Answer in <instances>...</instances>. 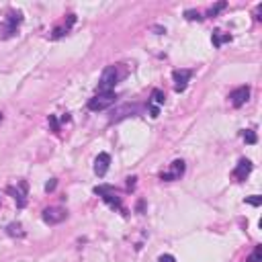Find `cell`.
I'll list each match as a JSON object with an SVG mask.
<instances>
[{"label": "cell", "instance_id": "obj_10", "mask_svg": "<svg viewBox=\"0 0 262 262\" xmlns=\"http://www.w3.org/2000/svg\"><path fill=\"white\" fill-rule=\"evenodd\" d=\"M109 164H111V156L107 154V151H101L99 156L94 160V174L96 176H105L107 170H109Z\"/></svg>", "mask_w": 262, "mask_h": 262}, {"label": "cell", "instance_id": "obj_21", "mask_svg": "<svg viewBox=\"0 0 262 262\" xmlns=\"http://www.w3.org/2000/svg\"><path fill=\"white\" fill-rule=\"evenodd\" d=\"M246 203H250V205L258 207V205L262 203V197H258V195H252V197H246Z\"/></svg>", "mask_w": 262, "mask_h": 262}, {"label": "cell", "instance_id": "obj_26", "mask_svg": "<svg viewBox=\"0 0 262 262\" xmlns=\"http://www.w3.org/2000/svg\"><path fill=\"white\" fill-rule=\"evenodd\" d=\"M0 121H2V113H0Z\"/></svg>", "mask_w": 262, "mask_h": 262}, {"label": "cell", "instance_id": "obj_2", "mask_svg": "<svg viewBox=\"0 0 262 262\" xmlns=\"http://www.w3.org/2000/svg\"><path fill=\"white\" fill-rule=\"evenodd\" d=\"M115 101H117L115 92H96L88 101V109L94 113H99V111H105V109H109V107H113Z\"/></svg>", "mask_w": 262, "mask_h": 262}, {"label": "cell", "instance_id": "obj_8", "mask_svg": "<svg viewBox=\"0 0 262 262\" xmlns=\"http://www.w3.org/2000/svg\"><path fill=\"white\" fill-rule=\"evenodd\" d=\"M192 72L190 70H174L172 72V80H174V90L176 92H185L188 86V80H190Z\"/></svg>", "mask_w": 262, "mask_h": 262}, {"label": "cell", "instance_id": "obj_16", "mask_svg": "<svg viewBox=\"0 0 262 262\" xmlns=\"http://www.w3.org/2000/svg\"><path fill=\"white\" fill-rule=\"evenodd\" d=\"M225 41H231V35H222V31H215L213 33V45L215 47H222Z\"/></svg>", "mask_w": 262, "mask_h": 262}, {"label": "cell", "instance_id": "obj_9", "mask_svg": "<svg viewBox=\"0 0 262 262\" xmlns=\"http://www.w3.org/2000/svg\"><path fill=\"white\" fill-rule=\"evenodd\" d=\"M248 99H250V88H248V86H240V88H236L229 94V101H231V105L236 107V109L244 107L248 103Z\"/></svg>", "mask_w": 262, "mask_h": 262}, {"label": "cell", "instance_id": "obj_24", "mask_svg": "<svg viewBox=\"0 0 262 262\" xmlns=\"http://www.w3.org/2000/svg\"><path fill=\"white\" fill-rule=\"evenodd\" d=\"M53 188H56V181H53V178H51V181L45 185V190H47V192H51Z\"/></svg>", "mask_w": 262, "mask_h": 262}, {"label": "cell", "instance_id": "obj_7", "mask_svg": "<svg viewBox=\"0 0 262 262\" xmlns=\"http://www.w3.org/2000/svg\"><path fill=\"white\" fill-rule=\"evenodd\" d=\"M66 217H68V213H66V209H62V207H47L43 211V222L47 225H58Z\"/></svg>", "mask_w": 262, "mask_h": 262}, {"label": "cell", "instance_id": "obj_19", "mask_svg": "<svg viewBox=\"0 0 262 262\" xmlns=\"http://www.w3.org/2000/svg\"><path fill=\"white\" fill-rule=\"evenodd\" d=\"M185 15H187V19H188V21H201V19H203V17L199 15V12H195V10H187Z\"/></svg>", "mask_w": 262, "mask_h": 262}, {"label": "cell", "instance_id": "obj_17", "mask_svg": "<svg viewBox=\"0 0 262 262\" xmlns=\"http://www.w3.org/2000/svg\"><path fill=\"white\" fill-rule=\"evenodd\" d=\"M246 262H262V246H256L254 252L246 258Z\"/></svg>", "mask_w": 262, "mask_h": 262}, {"label": "cell", "instance_id": "obj_14", "mask_svg": "<svg viewBox=\"0 0 262 262\" xmlns=\"http://www.w3.org/2000/svg\"><path fill=\"white\" fill-rule=\"evenodd\" d=\"M6 233H8V236H12V238H23L25 229H23L21 224H8L6 225Z\"/></svg>", "mask_w": 262, "mask_h": 262}, {"label": "cell", "instance_id": "obj_1", "mask_svg": "<svg viewBox=\"0 0 262 262\" xmlns=\"http://www.w3.org/2000/svg\"><path fill=\"white\" fill-rule=\"evenodd\" d=\"M123 78H125V70L121 66H107L99 80V92H115V86Z\"/></svg>", "mask_w": 262, "mask_h": 262}, {"label": "cell", "instance_id": "obj_15", "mask_svg": "<svg viewBox=\"0 0 262 262\" xmlns=\"http://www.w3.org/2000/svg\"><path fill=\"white\" fill-rule=\"evenodd\" d=\"M164 101H166V96H164V92H162L160 88H154V90H151V103H154V107L164 105Z\"/></svg>", "mask_w": 262, "mask_h": 262}, {"label": "cell", "instance_id": "obj_4", "mask_svg": "<svg viewBox=\"0 0 262 262\" xmlns=\"http://www.w3.org/2000/svg\"><path fill=\"white\" fill-rule=\"evenodd\" d=\"M185 170H187V166H185V162L183 160H174L172 164H170V168L166 170V172H162L160 174V178L164 183H172V181H181V176L185 174Z\"/></svg>", "mask_w": 262, "mask_h": 262}, {"label": "cell", "instance_id": "obj_3", "mask_svg": "<svg viewBox=\"0 0 262 262\" xmlns=\"http://www.w3.org/2000/svg\"><path fill=\"white\" fill-rule=\"evenodd\" d=\"M4 21V29H2V37L6 39V37H12L17 33V29H19V25L23 23V15L19 10H8L6 12V17L2 19Z\"/></svg>", "mask_w": 262, "mask_h": 262}, {"label": "cell", "instance_id": "obj_23", "mask_svg": "<svg viewBox=\"0 0 262 262\" xmlns=\"http://www.w3.org/2000/svg\"><path fill=\"white\" fill-rule=\"evenodd\" d=\"M49 125H51V129H53V131H60V127H58V119L53 117V115L49 117Z\"/></svg>", "mask_w": 262, "mask_h": 262}, {"label": "cell", "instance_id": "obj_18", "mask_svg": "<svg viewBox=\"0 0 262 262\" xmlns=\"http://www.w3.org/2000/svg\"><path fill=\"white\" fill-rule=\"evenodd\" d=\"M244 140H246V144H250V146L256 144V133H254L252 129H246V131H244Z\"/></svg>", "mask_w": 262, "mask_h": 262}, {"label": "cell", "instance_id": "obj_12", "mask_svg": "<svg viewBox=\"0 0 262 262\" xmlns=\"http://www.w3.org/2000/svg\"><path fill=\"white\" fill-rule=\"evenodd\" d=\"M8 192H10V195H15L17 205L23 209V207L27 205V183H25V181L17 183V188H8Z\"/></svg>", "mask_w": 262, "mask_h": 262}, {"label": "cell", "instance_id": "obj_25", "mask_svg": "<svg viewBox=\"0 0 262 262\" xmlns=\"http://www.w3.org/2000/svg\"><path fill=\"white\" fill-rule=\"evenodd\" d=\"M135 181H137V178H135V176L127 178V187H129V188H133V187H135Z\"/></svg>", "mask_w": 262, "mask_h": 262}, {"label": "cell", "instance_id": "obj_6", "mask_svg": "<svg viewBox=\"0 0 262 262\" xmlns=\"http://www.w3.org/2000/svg\"><path fill=\"white\" fill-rule=\"evenodd\" d=\"M142 111V107L140 105H131V103H127V105H121V107H117L115 111H113V115H111V123H115V121H123V119H127V117H133V115H137Z\"/></svg>", "mask_w": 262, "mask_h": 262}, {"label": "cell", "instance_id": "obj_20", "mask_svg": "<svg viewBox=\"0 0 262 262\" xmlns=\"http://www.w3.org/2000/svg\"><path fill=\"white\" fill-rule=\"evenodd\" d=\"M225 6H227L225 2H219V4H215V6H213V8L209 10V17H215V15H217V12H219V10H224Z\"/></svg>", "mask_w": 262, "mask_h": 262}, {"label": "cell", "instance_id": "obj_11", "mask_svg": "<svg viewBox=\"0 0 262 262\" xmlns=\"http://www.w3.org/2000/svg\"><path fill=\"white\" fill-rule=\"evenodd\" d=\"M250 172H252V162H250V160H246V158H242V160L238 162L236 170H233V178L242 183V181H246Z\"/></svg>", "mask_w": 262, "mask_h": 262}, {"label": "cell", "instance_id": "obj_13", "mask_svg": "<svg viewBox=\"0 0 262 262\" xmlns=\"http://www.w3.org/2000/svg\"><path fill=\"white\" fill-rule=\"evenodd\" d=\"M74 21H76V17H74V15H70V17H68V23H64L62 27H58V29H53L51 39H60L62 35H66L68 31H70V27L74 25Z\"/></svg>", "mask_w": 262, "mask_h": 262}, {"label": "cell", "instance_id": "obj_22", "mask_svg": "<svg viewBox=\"0 0 262 262\" xmlns=\"http://www.w3.org/2000/svg\"><path fill=\"white\" fill-rule=\"evenodd\" d=\"M158 262H176V258H174L172 254H162V256L158 258Z\"/></svg>", "mask_w": 262, "mask_h": 262}, {"label": "cell", "instance_id": "obj_5", "mask_svg": "<svg viewBox=\"0 0 262 262\" xmlns=\"http://www.w3.org/2000/svg\"><path fill=\"white\" fill-rule=\"evenodd\" d=\"M94 192L99 197H103V201L105 203H109L111 207H117V209H123V205H121V197H117V192H115V188L113 187H96L94 188Z\"/></svg>", "mask_w": 262, "mask_h": 262}]
</instances>
